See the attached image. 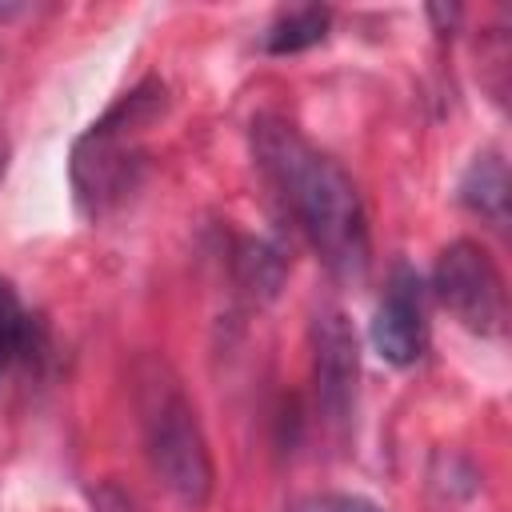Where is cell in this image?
<instances>
[{"mask_svg": "<svg viewBox=\"0 0 512 512\" xmlns=\"http://www.w3.org/2000/svg\"><path fill=\"white\" fill-rule=\"evenodd\" d=\"M92 512H140V508H136V500L120 484L104 480V484L92 488Z\"/></svg>", "mask_w": 512, "mask_h": 512, "instance_id": "7c38bea8", "label": "cell"}, {"mask_svg": "<svg viewBox=\"0 0 512 512\" xmlns=\"http://www.w3.org/2000/svg\"><path fill=\"white\" fill-rule=\"evenodd\" d=\"M312 380L320 416L344 432L356 412V380H360V344L352 320L340 308H320L312 316Z\"/></svg>", "mask_w": 512, "mask_h": 512, "instance_id": "5b68a950", "label": "cell"}, {"mask_svg": "<svg viewBox=\"0 0 512 512\" xmlns=\"http://www.w3.org/2000/svg\"><path fill=\"white\" fill-rule=\"evenodd\" d=\"M164 108H168V84L160 76H144L76 136L68 156V176H72L76 208L88 220L116 212L144 184L148 172L144 132L164 116Z\"/></svg>", "mask_w": 512, "mask_h": 512, "instance_id": "7a4b0ae2", "label": "cell"}, {"mask_svg": "<svg viewBox=\"0 0 512 512\" xmlns=\"http://www.w3.org/2000/svg\"><path fill=\"white\" fill-rule=\"evenodd\" d=\"M368 340L376 356L392 368H412L428 348V316H424V280L404 260L388 272L384 296L376 300Z\"/></svg>", "mask_w": 512, "mask_h": 512, "instance_id": "8992f818", "label": "cell"}, {"mask_svg": "<svg viewBox=\"0 0 512 512\" xmlns=\"http://www.w3.org/2000/svg\"><path fill=\"white\" fill-rule=\"evenodd\" d=\"M456 196L472 216L488 220L492 228H504L508 224V164H504V156L496 148L476 152L456 184Z\"/></svg>", "mask_w": 512, "mask_h": 512, "instance_id": "52a82bcc", "label": "cell"}, {"mask_svg": "<svg viewBox=\"0 0 512 512\" xmlns=\"http://www.w3.org/2000/svg\"><path fill=\"white\" fill-rule=\"evenodd\" d=\"M4 172H8V140H0V180H4Z\"/></svg>", "mask_w": 512, "mask_h": 512, "instance_id": "4fadbf2b", "label": "cell"}, {"mask_svg": "<svg viewBox=\"0 0 512 512\" xmlns=\"http://www.w3.org/2000/svg\"><path fill=\"white\" fill-rule=\"evenodd\" d=\"M132 408L144 456L156 480L184 504L204 508L216 484L208 436L200 428L196 404L176 376V368L160 352H144L132 364Z\"/></svg>", "mask_w": 512, "mask_h": 512, "instance_id": "3957f363", "label": "cell"}, {"mask_svg": "<svg viewBox=\"0 0 512 512\" xmlns=\"http://www.w3.org/2000/svg\"><path fill=\"white\" fill-rule=\"evenodd\" d=\"M236 280L256 296H276V288L284 280L280 252L272 244H264V240H244L236 248Z\"/></svg>", "mask_w": 512, "mask_h": 512, "instance_id": "30bf717a", "label": "cell"}, {"mask_svg": "<svg viewBox=\"0 0 512 512\" xmlns=\"http://www.w3.org/2000/svg\"><path fill=\"white\" fill-rule=\"evenodd\" d=\"M436 300L476 336L496 340L508 328V288L492 252L476 240H452L440 248L432 268Z\"/></svg>", "mask_w": 512, "mask_h": 512, "instance_id": "277c9868", "label": "cell"}, {"mask_svg": "<svg viewBox=\"0 0 512 512\" xmlns=\"http://www.w3.org/2000/svg\"><path fill=\"white\" fill-rule=\"evenodd\" d=\"M252 156L320 264L336 280H364L372 264V236L364 196L348 168L284 116L252 120Z\"/></svg>", "mask_w": 512, "mask_h": 512, "instance_id": "6da1fadb", "label": "cell"}, {"mask_svg": "<svg viewBox=\"0 0 512 512\" xmlns=\"http://www.w3.org/2000/svg\"><path fill=\"white\" fill-rule=\"evenodd\" d=\"M44 320L20 300L16 284L0 276V380L44 352Z\"/></svg>", "mask_w": 512, "mask_h": 512, "instance_id": "ba28073f", "label": "cell"}, {"mask_svg": "<svg viewBox=\"0 0 512 512\" xmlns=\"http://www.w3.org/2000/svg\"><path fill=\"white\" fill-rule=\"evenodd\" d=\"M288 512H384V508L356 492H308V496L292 500Z\"/></svg>", "mask_w": 512, "mask_h": 512, "instance_id": "8fae6325", "label": "cell"}, {"mask_svg": "<svg viewBox=\"0 0 512 512\" xmlns=\"http://www.w3.org/2000/svg\"><path fill=\"white\" fill-rule=\"evenodd\" d=\"M332 28V12L324 4H296L276 12V20L264 28V52L268 56H292L304 48H316Z\"/></svg>", "mask_w": 512, "mask_h": 512, "instance_id": "9c48e42d", "label": "cell"}]
</instances>
